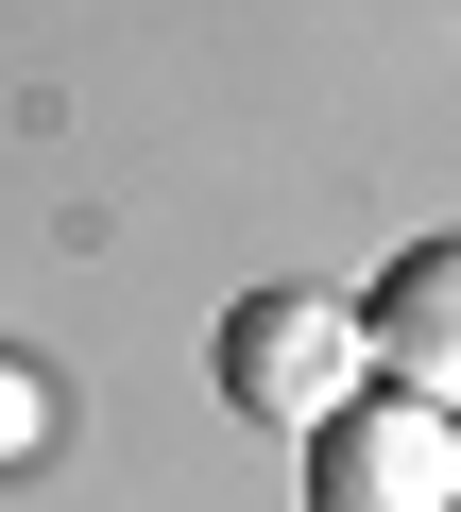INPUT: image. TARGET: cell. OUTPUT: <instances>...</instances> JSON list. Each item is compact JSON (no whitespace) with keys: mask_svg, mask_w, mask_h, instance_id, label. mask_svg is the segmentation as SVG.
Segmentation results:
<instances>
[{"mask_svg":"<svg viewBox=\"0 0 461 512\" xmlns=\"http://www.w3.org/2000/svg\"><path fill=\"white\" fill-rule=\"evenodd\" d=\"M308 512H461V427L410 393H342L308 427Z\"/></svg>","mask_w":461,"mask_h":512,"instance_id":"cell-1","label":"cell"},{"mask_svg":"<svg viewBox=\"0 0 461 512\" xmlns=\"http://www.w3.org/2000/svg\"><path fill=\"white\" fill-rule=\"evenodd\" d=\"M222 393H240L257 427H325L342 393H376V376H359V308H325V291L222 308Z\"/></svg>","mask_w":461,"mask_h":512,"instance_id":"cell-2","label":"cell"},{"mask_svg":"<svg viewBox=\"0 0 461 512\" xmlns=\"http://www.w3.org/2000/svg\"><path fill=\"white\" fill-rule=\"evenodd\" d=\"M359 376L461 427V239H410L393 274L359 291Z\"/></svg>","mask_w":461,"mask_h":512,"instance_id":"cell-3","label":"cell"},{"mask_svg":"<svg viewBox=\"0 0 461 512\" xmlns=\"http://www.w3.org/2000/svg\"><path fill=\"white\" fill-rule=\"evenodd\" d=\"M52 444V376H18V359H0V461H35Z\"/></svg>","mask_w":461,"mask_h":512,"instance_id":"cell-4","label":"cell"}]
</instances>
